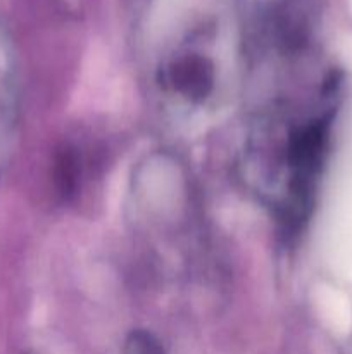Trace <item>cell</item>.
Returning a JSON list of instances; mask_svg holds the SVG:
<instances>
[{"label": "cell", "instance_id": "obj_1", "mask_svg": "<svg viewBox=\"0 0 352 354\" xmlns=\"http://www.w3.org/2000/svg\"><path fill=\"white\" fill-rule=\"evenodd\" d=\"M169 78L176 92L185 99L200 102L213 92L214 69L206 57L188 55L173 64Z\"/></svg>", "mask_w": 352, "mask_h": 354}, {"label": "cell", "instance_id": "obj_2", "mask_svg": "<svg viewBox=\"0 0 352 354\" xmlns=\"http://www.w3.org/2000/svg\"><path fill=\"white\" fill-rule=\"evenodd\" d=\"M78 161L71 149H64L57 158V185L62 197L68 199L75 194L78 183Z\"/></svg>", "mask_w": 352, "mask_h": 354}, {"label": "cell", "instance_id": "obj_3", "mask_svg": "<svg viewBox=\"0 0 352 354\" xmlns=\"http://www.w3.org/2000/svg\"><path fill=\"white\" fill-rule=\"evenodd\" d=\"M123 354H166L161 341L147 330H133L126 337Z\"/></svg>", "mask_w": 352, "mask_h": 354}]
</instances>
